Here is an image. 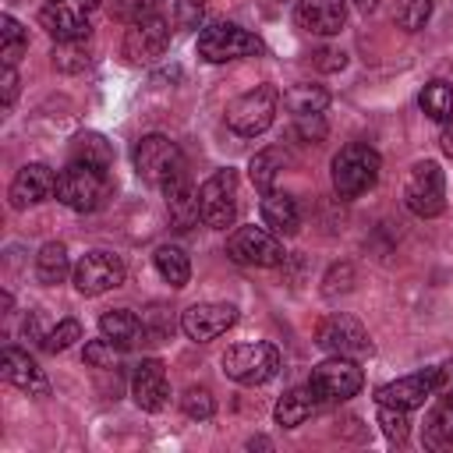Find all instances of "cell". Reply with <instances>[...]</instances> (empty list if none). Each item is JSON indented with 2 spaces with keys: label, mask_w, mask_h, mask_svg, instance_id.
Here are the masks:
<instances>
[{
  "label": "cell",
  "mask_w": 453,
  "mask_h": 453,
  "mask_svg": "<svg viewBox=\"0 0 453 453\" xmlns=\"http://www.w3.org/2000/svg\"><path fill=\"white\" fill-rule=\"evenodd\" d=\"M382 170V159L372 145L350 142L333 156V188L340 198H361L368 188H375Z\"/></svg>",
  "instance_id": "obj_1"
},
{
  "label": "cell",
  "mask_w": 453,
  "mask_h": 453,
  "mask_svg": "<svg viewBox=\"0 0 453 453\" xmlns=\"http://www.w3.org/2000/svg\"><path fill=\"white\" fill-rule=\"evenodd\" d=\"M57 198L71 212H92V209H99L103 198H106V170L103 166H92L85 159H71L57 173Z\"/></svg>",
  "instance_id": "obj_2"
},
{
  "label": "cell",
  "mask_w": 453,
  "mask_h": 453,
  "mask_svg": "<svg viewBox=\"0 0 453 453\" xmlns=\"http://www.w3.org/2000/svg\"><path fill=\"white\" fill-rule=\"evenodd\" d=\"M255 53H262V39L251 35L248 28H241V25L212 21L198 32V57L209 60V64H226V60L255 57Z\"/></svg>",
  "instance_id": "obj_3"
},
{
  "label": "cell",
  "mask_w": 453,
  "mask_h": 453,
  "mask_svg": "<svg viewBox=\"0 0 453 453\" xmlns=\"http://www.w3.org/2000/svg\"><path fill=\"white\" fill-rule=\"evenodd\" d=\"M134 170L142 180L163 188L184 173V156H180L177 142H170L166 134H145L134 145Z\"/></svg>",
  "instance_id": "obj_4"
},
{
  "label": "cell",
  "mask_w": 453,
  "mask_h": 453,
  "mask_svg": "<svg viewBox=\"0 0 453 453\" xmlns=\"http://www.w3.org/2000/svg\"><path fill=\"white\" fill-rule=\"evenodd\" d=\"M198 209H202V223L212 230H226L237 219V173L230 166L216 170L212 177L202 180L198 188Z\"/></svg>",
  "instance_id": "obj_5"
},
{
  "label": "cell",
  "mask_w": 453,
  "mask_h": 453,
  "mask_svg": "<svg viewBox=\"0 0 453 453\" xmlns=\"http://www.w3.org/2000/svg\"><path fill=\"white\" fill-rule=\"evenodd\" d=\"M403 202L421 219H432V216H439L446 209V177H442L435 159H421V163L411 166V177H407V188H403Z\"/></svg>",
  "instance_id": "obj_6"
},
{
  "label": "cell",
  "mask_w": 453,
  "mask_h": 453,
  "mask_svg": "<svg viewBox=\"0 0 453 453\" xmlns=\"http://www.w3.org/2000/svg\"><path fill=\"white\" fill-rule=\"evenodd\" d=\"M280 350L273 343H237L223 354V372L241 386H262L276 375Z\"/></svg>",
  "instance_id": "obj_7"
},
{
  "label": "cell",
  "mask_w": 453,
  "mask_h": 453,
  "mask_svg": "<svg viewBox=\"0 0 453 453\" xmlns=\"http://www.w3.org/2000/svg\"><path fill=\"white\" fill-rule=\"evenodd\" d=\"M308 386H311V393H315L319 400H326V403H340V400H350V396L365 386V372L357 368L354 357H340V354H333L329 361H322V365L311 368Z\"/></svg>",
  "instance_id": "obj_8"
},
{
  "label": "cell",
  "mask_w": 453,
  "mask_h": 453,
  "mask_svg": "<svg viewBox=\"0 0 453 453\" xmlns=\"http://www.w3.org/2000/svg\"><path fill=\"white\" fill-rule=\"evenodd\" d=\"M276 103H280V92L273 85H258L244 96H237L230 106H226V124L230 131L251 138V134H262L273 117H276Z\"/></svg>",
  "instance_id": "obj_9"
},
{
  "label": "cell",
  "mask_w": 453,
  "mask_h": 453,
  "mask_svg": "<svg viewBox=\"0 0 453 453\" xmlns=\"http://www.w3.org/2000/svg\"><path fill=\"white\" fill-rule=\"evenodd\" d=\"M315 343L326 350V354H340V357H368L372 354V340H368V329L354 319V315H329L319 322L315 329Z\"/></svg>",
  "instance_id": "obj_10"
},
{
  "label": "cell",
  "mask_w": 453,
  "mask_h": 453,
  "mask_svg": "<svg viewBox=\"0 0 453 453\" xmlns=\"http://www.w3.org/2000/svg\"><path fill=\"white\" fill-rule=\"evenodd\" d=\"M226 255L234 262H241V265L269 269V265L283 262V244L269 226H237L226 237Z\"/></svg>",
  "instance_id": "obj_11"
},
{
  "label": "cell",
  "mask_w": 453,
  "mask_h": 453,
  "mask_svg": "<svg viewBox=\"0 0 453 453\" xmlns=\"http://www.w3.org/2000/svg\"><path fill=\"white\" fill-rule=\"evenodd\" d=\"M103 0H50L39 11V25L57 39H88V14L99 7Z\"/></svg>",
  "instance_id": "obj_12"
},
{
  "label": "cell",
  "mask_w": 453,
  "mask_h": 453,
  "mask_svg": "<svg viewBox=\"0 0 453 453\" xmlns=\"http://www.w3.org/2000/svg\"><path fill=\"white\" fill-rule=\"evenodd\" d=\"M71 276H74L78 294L96 297V294H106V290H113V287L124 283V262H120V255H113V251H88V255H81V262L71 269Z\"/></svg>",
  "instance_id": "obj_13"
},
{
  "label": "cell",
  "mask_w": 453,
  "mask_h": 453,
  "mask_svg": "<svg viewBox=\"0 0 453 453\" xmlns=\"http://www.w3.org/2000/svg\"><path fill=\"white\" fill-rule=\"evenodd\" d=\"M234 322H237V308L226 301H205V304H191L180 311V329L195 343H209L223 336Z\"/></svg>",
  "instance_id": "obj_14"
},
{
  "label": "cell",
  "mask_w": 453,
  "mask_h": 453,
  "mask_svg": "<svg viewBox=\"0 0 453 453\" xmlns=\"http://www.w3.org/2000/svg\"><path fill=\"white\" fill-rule=\"evenodd\" d=\"M170 46V25L166 18H145V21H134L127 32H124V57L131 64H152L166 53Z\"/></svg>",
  "instance_id": "obj_15"
},
{
  "label": "cell",
  "mask_w": 453,
  "mask_h": 453,
  "mask_svg": "<svg viewBox=\"0 0 453 453\" xmlns=\"http://www.w3.org/2000/svg\"><path fill=\"white\" fill-rule=\"evenodd\" d=\"M432 393H435V368H421V372H414V375H403V379H393V382L379 386V389H375V403H389V407L414 411V407H421Z\"/></svg>",
  "instance_id": "obj_16"
},
{
  "label": "cell",
  "mask_w": 453,
  "mask_h": 453,
  "mask_svg": "<svg viewBox=\"0 0 453 453\" xmlns=\"http://www.w3.org/2000/svg\"><path fill=\"white\" fill-rule=\"evenodd\" d=\"M131 396L142 411H163L170 400V382H166V368L159 357H145L134 365L131 375Z\"/></svg>",
  "instance_id": "obj_17"
},
{
  "label": "cell",
  "mask_w": 453,
  "mask_h": 453,
  "mask_svg": "<svg viewBox=\"0 0 453 453\" xmlns=\"http://www.w3.org/2000/svg\"><path fill=\"white\" fill-rule=\"evenodd\" d=\"M7 195H11V205L14 209H28V205L46 202L50 195H57V177H53V170L46 163H25L14 173Z\"/></svg>",
  "instance_id": "obj_18"
},
{
  "label": "cell",
  "mask_w": 453,
  "mask_h": 453,
  "mask_svg": "<svg viewBox=\"0 0 453 453\" xmlns=\"http://www.w3.org/2000/svg\"><path fill=\"white\" fill-rule=\"evenodd\" d=\"M0 375L11 382V386H18V389H25V393H32V396H46L50 393V382H46V375H42V368L28 357V350H21V347H4L0 350Z\"/></svg>",
  "instance_id": "obj_19"
},
{
  "label": "cell",
  "mask_w": 453,
  "mask_h": 453,
  "mask_svg": "<svg viewBox=\"0 0 453 453\" xmlns=\"http://www.w3.org/2000/svg\"><path fill=\"white\" fill-rule=\"evenodd\" d=\"M294 18L311 35H336L347 21V4L343 0H301Z\"/></svg>",
  "instance_id": "obj_20"
},
{
  "label": "cell",
  "mask_w": 453,
  "mask_h": 453,
  "mask_svg": "<svg viewBox=\"0 0 453 453\" xmlns=\"http://www.w3.org/2000/svg\"><path fill=\"white\" fill-rule=\"evenodd\" d=\"M163 195H166V212H170V223H173V230H191V226H198V219H202V209H198V191L191 188V180H188V173H180L177 180H170V184H163Z\"/></svg>",
  "instance_id": "obj_21"
},
{
  "label": "cell",
  "mask_w": 453,
  "mask_h": 453,
  "mask_svg": "<svg viewBox=\"0 0 453 453\" xmlns=\"http://www.w3.org/2000/svg\"><path fill=\"white\" fill-rule=\"evenodd\" d=\"M262 223L273 230V234H297L301 230V212H297V202L283 191H265L262 195Z\"/></svg>",
  "instance_id": "obj_22"
},
{
  "label": "cell",
  "mask_w": 453,
  "mask_h": 453,
  "mask_svg": "<svg viewBox=\"0 0 453 453\" xmlns=\"http://www.w3.org/2000/svg\"><path fill=\"white\" fill-rule=\"evenodd\" d=\"M99 329H103V336L113 340L117 347H134V343L145 336V326H142V319H138L131 308H113V311H106V315L99 319Z\"/></svg>",
  "instance_id": "obj_23"
},
{
  "label": "cell",
  "mask_w": 453,
  "mask_h": 453,
  "mask_svg": "<svg viewBox=\"0 0 453 453\" xmlns=\"http://www.w3.org/2000/svg\"><path fill=\"white\" fill-rule=\"evenodd\" d=\"M315 407H319V396L311 393V386H297V389H290V393L280 396V403H276V425L297 428L301 421L311 418Z\"/></svg>",
  "instance_id": "obj_24"
},
{
  "label": "cell",
  "mask_w": 453,
  "mask_h": 453,
  "mask_svg": "<svg viewBox=\"0 0 453 453\" xmlns=\"http://www.w3.org/2000/svg\"><path fill=\"white\" fill-rule=\"evenodd\" d=\"M152 262H156V273L170 283V287H188V280H191V262H188V255H184V248H177V244H159L156 248V255H152Z\"/></svg>",
  "instance_id": "obj_25"
},
{
  "label": "cell",
  "mask_w": 453,
  "mask_h": 453,
  "mask_svg": "<svg viewBox=\"0 0 453 453\" xmlns=\"http://www.w3.org/2000/svg\"><path fill=\"white\" fill-rule=\"evenodd\" d=\"M425 446H428V449H446V446H453V396H449V393L432 407V414H428V421H425Z\"/></svg>",
  "instance_id": "obj_26"
},
{
  "label": "cell",
  "mask_w": 453,
  "mask_h": 453,
  "mask_svg": "<svg viewBox=\"0 0 453 453\" xmlns=\"http://www.w3.org/2000/svg\"><path fill=\"white\" fill-rule=\"evenodd\" d=\"M67 273H71V262H67V248H64L60 241H50V244H42V248H39V255H35V276H39L46 287H53V283H60Z\"/></svg>",
  "instance_id": "obj_27"
},
{
  "label": "cell",
  "mask_w": 453,
  "mask_h": 453,
  "mask_svg": "<svg viewBox=\"0 0 453 453\" xmlns=\"http://www.w3.org/2000/svg\"><path fill=\"white\" fill-rule=\"evenodd\" d=\"M283 106L294 113V117H304V113H322L329 106V92L322 85H290L283 92Z\"/></svg>",
  "instance_id": "obj_28"
},
{
  "label": "cell",
  "mask_w": 453,
  "mask_h": 453,
  "mask_svg": "<svg viewBox=\"0 0 453 453\" xmlns=\"http://www.w3.org/2000/svg\"><path fill=\"white\" fill-rule=\"evenodd\" d=\"M421 110H425L435 124H446V120L453 117V85L442 81V78L428 81V85L421 88Z\"/></svg>",
  "instance_id": "obj_29"
},
{
  "label": "cell",
  "mask_w": 453,
  "mask_h": 453,
  "mask_svg": "<svg viewBox=\"0 0 453 453\" xmlns=\"http://www.w3.org/2000/svg\"><path fill=\"white\" fill-rule=\"evenodd\" d=\"M280 170H283V156H280V149H262V152H255L251 163H248V177H251V184H255L262 195L273 191Z\"/></svg>",
  "instance_id": "obj_30"
},
{
  "label": "cell",
  "mask_w": 453,
  "mask_h": 453,
  "mask_svg": "<svg viewBox=\"0 0 453 453\" xmlns=\"http://www.w3.org/2000/svg\"><path fill=\"white\" fill-rule=\"evenodd\" d=\"M25 46H28V32L11 14H0V60H4V67H14L18 57L25 53Z\"/></svg>",
  "instance_id": "obj_31"
},
{
  "label": "cell",
  "mask_w": 453,
  "mask_h": 453,
  "mask_svg": "<svg viewBox=\"0 0 453 453\" xmlns=\"http://www.w3.org/2000/svg\"><path fill=\"white\" fill-rule=\"evenodd\" d=\"M88 60H92L88 39H67V42H57V46H53V67H57V71L74 74V71H85Z\"/></svg>",
  "instance_id": "obj_32"
},
{
  "label": "cell",
  "mask_w": 453,
  "mask_h": 453,
  "mask_svg": "<svg viewBox=\"0 0 453 453\" xmlns=\"http://www.w3.org/2000/svg\"><path fill=\"white\" fill-rule=\"evenodd\" d=\"M74 159H85V163H92V166L110 170V166H113V149H110V142H106L103 134L85 131V134L74 138Z\"/></svg>",
  "instance_id": "obj_33"
},
{
  "label": "cell",
  "mask_w": 453,
  "mask_h": 453,
  "mask_svg": "<svg viewBox=\"0 0 453 453\" xmlns=\"http://www.w3.org/2000/svg\"><path fill=\"white\" fill-rule=\"evenodd\" d=\"M379 425H382V432H386L389 442H403L407 432H411L407 411L403 407H389V403H379Z\"/></svg>",
  "instance_id": "obj_34"
},
{
  "label": "cell",
  "mask_w": 453,
  "mask_h": 453,
  "mask_svg": "<svg viewBox=\"0 0 453 453\" xmlns=\"http://www.w3.org/2000/svg\"><path fill=\"white\" fill-rule=\"evenodd\" d=\"M180 407H184V414H188V418L205 421V418H212L216 400H212V393H209L205 386H191V389L180 396Z\"/></svg>",
  "instance_id": "obj_35"
},
{
  "label": "cell",
  "mask_w": 453,
  "mask_h": 453,
  "mask_svg": "<svg viewBox=\"0 0 453 453\" xmlns=\"http://www.w3.org/2000/svg\"><path fill=\"white\" fill-rule=\"evenodd\" d=\"M74 340H81V326H78L74 319H64V322H57V326L46 333V340H42V350H50V354H60V350H67Z\"/></svg>",
  "instance_id": "obj_36"
},
{
  "label": "cell",
  "mask_w": 453,
  "mask_h": 453,
  "mask_svg": "<svg viewBox=\"0 0 453 453\" xmlns=\"http://www.w3.org/2000/svg\"><path fill=\"white\" fill-rule=\"evenodd\" d=\"M120 350L124 347H117L113 340H88L85 343V361L92 365V368H117V361H120Z\"/></svg>",
  "instance_id": "obj_37"
},
{
  "label": "cell",
  "mask_w": 453,
  "mask_h": 453,
  "mask_svg": "<svg viewBox=\"0 0 453 453\" xmlns=\"http://www.w3.org/2000/svg\"><path fill=\"white\" fill-rule=\"evenodd\" d=\"M159 4L163 0H113V14L127 25L134 21H145V18H156L159 14Z\"/></svg>",
  "instance_id": "obj_38"
},
{
  "label": "cell",
  "mask_w": 453,
  "mask_h": 453,
  "mask_svg": "<svg viewBox=\"0 0 453 453\" xmlns=\"http://www.w3.org/2000/svg\"><path fill=\"white\" fill-rule=\"evenodd\" d=\"M350 287H354V265H350V262H336V265L326 273V280H322V294H326V297L347 294Z\"/></svg>",
  "instance_id": "obj_39"
},
{
  "label": "cell",
  "mask_w": 453,
  "mask_h": 453,
  "mask_svg": "<svg viewBox=\"0 0 453 453\" xmlns=\"http://www.w3.org/2000/svg\"><path fill=\"white\" fill-rule=\"evenodd\" d=\"M428 14H432V0H407L403 11L396 14V21L403 32H418V28H425Z\"/></svg>",
  "instance_id": "obj_40"
},
{
  "label": "cell",
  "mask_w": 453,
  "mask_h": 453,
  "mask_svg": "<svg viewBox=\"0 0 453 453\" xmlns=\"http://www.w3.org/2000/svg\"><path fill=\"white\" fill-rule=\"evenodd\" d=\"M294 131L304 142H322L326 138V120H322V113H304V117H294Z\"/></svg>",
  "instance_id": "obj_41"
},
{
  "label": "cell",
  "mask_w": 453,
  "mask_h": 453,
  "mask_svg": "<svg viewBox=\"0 0 453 453\" xmlns=\"http://www.w3.org/2000/svg\"><path fill=\"white\" fill-rule=\"evenodd\" d=\"M173 11H177V25L180 28H198L202 14H205V0H177Z\"/></svg>",
  "instance_id": "obj_42"
},
{
  "label": "cell",
  "mask_w": 453,
  "mask_h": 453,
  "mask_svg": "<svg viewBox=\"0 0 453 453\" xmlns=\"http://www.w3.org/2000/svg\"><path fill=\"white\" fill-rule=\"evenodd\" d=\"M14 96H18V71L14 67H4V74H0V103L11 106Z\"/></svg>",
  "instance_id": "obj_43"
},
{
  "label": "cell",
  "mask_w": 453,
  "mask_h": 453,
  "mask_svg": "<svg viewBox=\"0 0 453 453\" xmlns=\"http://www.w3.org/2000/svg\"><path fill=\"white\" fill-rule=\"evenodd\" d=\"M435 393H453V357L435 368Z\"/></svg>",
  "instance_id": "obj_44"
},
{
  "label": "cell",
  "mask_w": 453,
  "mask_h": 453,
  "mask_svg": "<svg viewBox=\"0 0 453 453\" xmlns=\"http://www.w3.org/2000/svg\"><path fill=\"white\" fill-rule=\"evenodd\" d=\"M315 57H319L315 64H319L322 71H336V67H343V60H347V57L340 53V50H319Z\"/></svg>",
  "instance_id": "obj_45"
},
{
  "label": "cell",
  "mask_w": 453,
  "mask_h": 453,
  "mask_svg": "<svg viewBox=\"0 0 453 453\" xmlns=\"http://www.w3.org/2000/svg\"><path fill=\"white\" fill-rule=\"evenodd\" d=\"M442 152L453 159V117L446 120V127H442Z\"/></svg>",
  "instance_id": "obj_46"
},
{
  "label": "cell",
  "mask_w": 453,
  "mask_h": 453,
  "mask_svg": "<svg viewBox=\"0 0 453 453\" xmlns=\"http://www.w3.org/2000/svg\"><path fill=\"white\" fill-rule=\"evenodd\" d=\"M248 446H251V449H255V446H258V449H269V439L258 435V439H248Z\"/></svg>",
  "instance_id": "obj_47"
},
{
  "label": "cell",
  "mask_w": 453,
  "mask_h": 453,
  "mask_svg": "<svg viewBox=\"0 0 453 453\" xmlns=\"http://www.w3.org/2000/svg\"><path fill=\"white\" fill-rule=\"evenodd\" d=\"M354 4H357V7H361V11H372V7H375V4H379V0H354Z\"/></svg>",
  "instance_id": "obj_48"
}]
</instances>
